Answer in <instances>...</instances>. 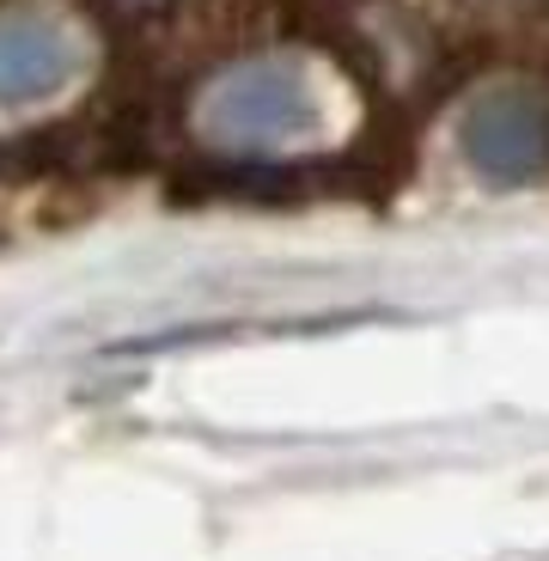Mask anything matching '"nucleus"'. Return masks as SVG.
I'll list each match as a JSON object with an SVG mask.
<instances>
[{
  "instance_id": "nucleus-1",
  "label": "nucleus",
  "mask_w": 549,
  "mask_h": 561,
  "mask_svg": "<svg viewBox=\"0 0 549 561\" xmlns=\"http://www.w3.org/2000/svg\"><path fill=\"white\" fill-rule=\"evenodd\" d=\"M306 116H311V92L282 61L239 68L208 104L214 135H232V140H282L294 128H306Z\"/></svg>"
},
{
  "instance_id": "nucleus-2",
  "label": "nucleus",
  "mask_w": 549,
  "mask_h": 561,
  "mask_svg": "<svg viewBox=\"0 0 549 561\" xmlns=\"http://www.w3.org/2000/svg\"><path fill=\"white\" fill-rule=\"evenodd\" d=\"M80 73V43L49 13H0V104L56 99Z\"/></svg>"
},
{
  "instance_id": "nucleus-3",
  "label": "nucleus",
  "mask_w": 549,
  "mask_h": 561,
  "mask_svg": "<svg viewBox=\"0 0 549 561\" xmlns=\"http://www.w3.org/2000/svg\"><path fill=\"white\" fill-rule=\"evenodd\" d=\"M470 147H477L482 165L494 171H519L531 165L537 153H544V111H537L531 99H489L477 116H470Z\"/></svg>"
}]
</instances>
